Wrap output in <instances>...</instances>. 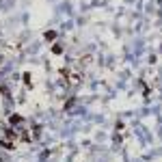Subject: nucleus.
Segmentation results:
<instances>
[{"mask_svg": "<svg viewBox=\"0 0 162 162\" xmlns=\"http://www.w3.org/2000/svg\"><path fill=\"white\" fill-rule=\"evenodd\" d=\"M0 147H2V149H7V151H13V149H15V145H13L11 141H5V138L0 141Z\"/></svg>", "mask_w": 162, "mask_h": 162, "instance_id": "1", "label": "nucleus"}, {"mask_svg": "<svg viewBox=\"0 0 162 162\" xmlns=\"http://www.w3.org/2000/svg\"><path fill=\"white\" fill-rule=\"evenodd\" d=\"M5 136H7V138H9V141H15V138H17V136H19V134H17V132H15V130H11V128H9V130H7V134H5Z\"/></svg>", "mask_w": 162, "mask_h": 162, "instance_id": "2", "label": "nucleus"}, {"mask_svg": "<svg viewBox=\"0 0 162 162\" xmlns=\"http://www.w3.org/2000/svg\"><path fill=\"white\" fill-rule=\"evenodd\" d=\"M43 37H45V41H54V39H56V30H48Z\"/></svg>", "mask_w": 162, "mask_h": 162, "instance_id": "3", "label": "nucleus"}, {"mask_svg": "<svg viewBox=\"0 0 162 162\" xmlns=\"http://www.w3.org/2000/svg\"><path fill=\"white\" fill-rule=\"evenodd\" d=\"M11 125H17V123H22V117H19V114H11Z\"/></svg>", "mask_w": 162, "mask_h": 162, "instance_id": "4", "label": "nucleus"}, {"mask_svg": "<svg viewBox=\"0 0 162 162\" xmlns=\"http://www.w3.org/2000/svg\"><path fill=\"white\" fill-rule=\"evenodd\" d=\"M52 52H54V54H61V52H63V48H61L58 43H54V45H52Z\"/></svg>", "mask_w": 162, "mask_h": 162, "instance_id": "5", "label": "nucleus"}, {"mask_svg": "<svg viewBox=\"0 0 162 162\" xmlns=\"http://www.w3.org/2000/svg\"><path fill=\"white\" fill-rule=\"evenodd\" d=\"M22 78H24V82H26V84H30V80H33V78H30V74H28V72H24V76H22Z\"/></svg>", "mask_w": 162, "mask_h": 162, "instance_id": "6", "label": "nucleus"}]
</instances>
